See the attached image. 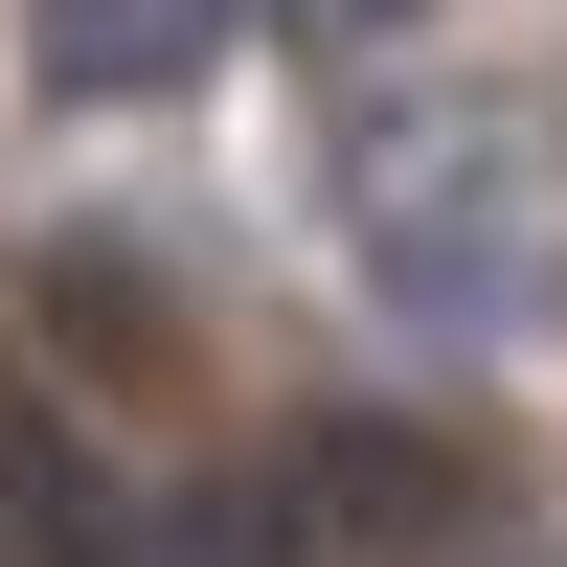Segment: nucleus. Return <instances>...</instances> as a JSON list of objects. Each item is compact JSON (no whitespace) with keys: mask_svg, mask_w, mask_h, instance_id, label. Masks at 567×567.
<instances>
[{"mask_svg":"<svg viewBox=\"0 0 567 567\" xmlns=\"http://www.w3.org/2000/svg\"><path fill=\"white\" fill-rule=\"evenodd\" d=\"M23 45H45V91H182L227 45V0H23Z\"/></svg>","mask_w":567,"mask_h":567,"instance_id":"f257e3e1","label":"nucleus"},{"mask_svg":"<svg viewBox=\"0 0 567 567\" xmlns=\"http://www.w3.org/2000/svg\"><path fill=\"white\" fill-rule=\"evenodd\" d=\"M136 567H296V499H272V477H182Z\"/></svg>","mask_w":567,"mask_h":567,"instance_id":"f03ea898","label":"nucleus"},{"mask_svg":"<svg viewBox=\"0 0 567 567\" xmlns=\"http://www.w3.org/2000/svg\"><path fill=\"white\" fill-rule=\"evenodd\" d=\"M296 23H386V0H296Z\"/></svg>","mask_w":567,"mask_h":567,"instance_id":"7ed1b4c3","label":"nucleus"}]
</instances>
